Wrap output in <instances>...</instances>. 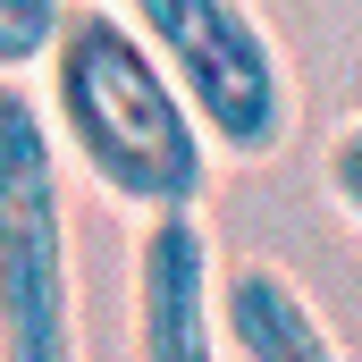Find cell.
<instances>
[{
  "mask_svg": "<svg viewBox=\"0 0 362 362\" xmlns=\"http://www.w3.org/2000/svg\"><path fill=\"white\" fill-rule=\"evenodd\" d=\"M42 118L59 135V160H76L127 211H202L211 194V135L194 118L169 59L118 17L68 8L42 51Z\"/></svg>",
  "mask_w": 362,
  "mask_h": 362,
  "instance_id": "cell-1",
  "label": "cell"
},
{
  "mask_svg": "<svg viewBox=\"0 0 362 362\" xmlns=\"http://www.w3.org/2000/svg\"><path fill=\"white\" fill-rule=\"evenodd\" d=\"M0 362H85L59 135L17 76H0Z\"/></svg>",
  "mask_w": 362,
  "mask_h": 362,
  "instance_id": "cell-2",
  "label": "cell"
},
{
  "mask_svg": "<svg viewBox=\"0 0 362 362\" xmlns=\"http://www.w3.org/2000/svg\"><path fill=\"white\" fill-rule=\"evenodd\" d=\"M320 177H329V194H337V211L362 228V118L329 144V160H320Z\"/></svg>",
  "mask_w": 362,
  "mask_h": 362,
  "instance_id": "cell-7",
  "label": "cell"
},
{
  "mask_svg": "<svg viewBox=\"0 0 362 362\" xmlns=\"http://www.w3.org/2000/svg\"><path fill=\"white\" fill-rule=\"evenodd\" d=\"M185 85L211 152L270 160L295 135V76L253 0H110Z\"/></svg>",
  "mask_w": 362,
  "mask_h": 362,
  "instance_id": "cell-3",
  "label": "cell"
},
{
  "mask_svg": "<svg viewBox=\"0 0 362 362\" xmlns=\"http://www.w3.org/2000/svg\"><path fill=\"white\" fill-rule=\"evenodd\" d=\"M219 337H228V362H346L312 295L278 262H236L219 278Z\"/></svg>",
  "mask_w": 362,
  "mask_h": 362,
  "instance_id": "cell-5",
  "label": "cell"
},
{
  "mask_svg": "<svg viewBox=\"0 0 362 362\" xmlns=\"http://www.w3.org/2000/svg\"><path fill=\"white\" fill-rule=\"evenodd\" d=\"M59 17H68V0H0V76L42 68V51H51Z\"/></svg>",
  "mask_w": 362,
  "mask_h": 362,
  "instance_id": "cell-6",
  "label": "cell"
},
{
  "mask_svg": "<svg viewBox=\"0 0 362 362\" xmlns=\"http://www.w3.org/2000/svg\"><path fill=\"white\" fill-rule=\"evenodd\" d=\"M135 362H228L211 236L194 211H152L135 236Z\"/></svg>",
  "mask_w": 362,
  "mask_h": 362,
  "instance_id": "cell-4",
  "label": "cell"
}]
</instances>
